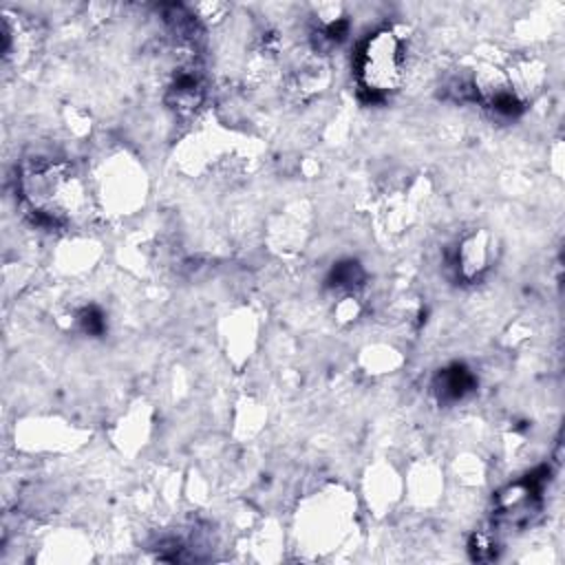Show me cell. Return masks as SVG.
I'll return each instance as SVG.
<instances>
[{"label": "cell", "mask_w": 565, "mask_h": 565, "mask_svg": "<svg viewBox=\"0 0 565 565\" xmlns=\"http://www.w3.org/2000/svg\"><path fill=\"white\" fill-rule=\"evenodd\" d=\"M22 190L33 214L49 225L68 221L82 203L77 179L64 166L42 163L29 168L22 177Z\"/></svg>", "instance_id": "1"}, {"label": "cell", "mask_w": 565, "mask_h": 565, "mask_svg": "<svg viewBox=\"0 0 565 565\" xmlns=\"http://www.w3.org/2000/svg\"><path fill=\"white\" fill-rule=\"evenodd\" d=\"M404 57V42L391 29L375 31L364 42L358 60V77L362 90L371 93V97L395 90L402 79Z\"/></svg>", "instance_id": "2"}, {"label": "cell", "mask_w": 565, "mask_h": 565, "mask_svg": "<svg viewBox=\"0 0 565 565\" xmlns=\"http://www.w3.org/2000/svg\"><path fill=\"white\" fill-rule=\"evenodd\" d=\"M475 380L472 375L463 369V366H452V369H446L441 375H439V382H437V393L444 397V399H461L470 388H472Z\"/></svg>", "instance_id": "3"}]
</instances>
